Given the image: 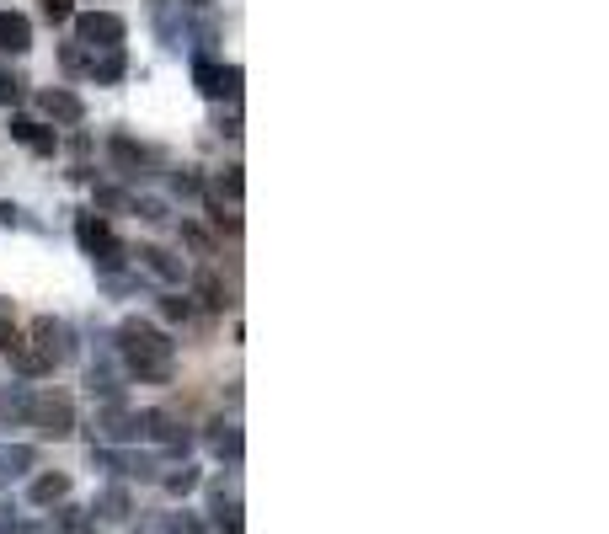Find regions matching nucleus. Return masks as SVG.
<instances>
[{
  "instance_id": "obj_32",
  "label": "nucleus",
  "mask_w": 609,
  "mask_h": 534,
  "mask_svg": "<svg viewBox=\"0 0 609 534\" xmlns=\"http://www.w3.org/2000/svg\"><path fill=\"white\" fill-rule=\"evenodd\" d=\"M65 70H86V54L75 49V43H70V49H65Z\"/></svg>"
},
{
  "instance_id": "obj_22",
  "label": "nucleus",
  "mask_w": 609,
  "mask_h": 534,
  "mask_svg": "<svg viewBox=\"0 0 609 534\" xmlns=\"http://www.w3.org/2000/svg\"><path fill=\"white\" fill-rule=\"evenodd\" d=\"M198 300L209 305V310H225V305H230V294H225V284H220L214 273H203V278H198Z\"/></svg>"
},
{
  "instance_id": "obj_19",
  "label": "nucleus",
  "mask_w": 609,
  "mask_h": 534,
  "mask_svg": "<svg viewBox=\"0 0 609 534\" xmlns=\"http://www.w3.org/2000/svg\"><path fill=\"white\" fill-rule=\"evenodd\" d=\"M107 150H113V161H118L123 171H129V177H139V171L150 166V150H139L129 134H118V139H113V145H107Z\"/></svg>"
},
{
  "instance_id": "obj_23",
  "label": "nucleus",
  "mask_w": 609,
  "mask_h": 534,
  "mask_svg": "<svg viewBox=\"0 0 609 534\" xmlns=\"http://www.w3.org/2000/svg\"><path fill=\"white\" fill-rule=\"evenodd\" d=\"M161 316H166V321H193V300H182V294H166V300H161Z\"/></svg>"
},
{
  "instance_id": "obj_27",
  "label": "nucleus",
  "mask_w": 609,
  "mask_h": 534,
  "mask_svg": "<svg viewBox=\"0 0 609 534\" xmlns=\"http://www.w3.org/2000/svg\"><path fill=\"white\" fill-rule=\"evenodd\" d=\"M17 97H22V81H17L11 70H0V107H11Z\"/></svg>"
},
{
  "instance_id": "obj_25",
  "label": "nucleus",
  "mask_w": 609,
  "mask_h": 534,
  "mask_svg": "<svg viewBox=\"0 0 609 534\" xmlns=\"http://www.w3.org/2000/svg\"><path fill=\"white\" fill-rule=\"evenodd\" d=\"M220 193H225V198H241V193H246L241 166H225V171H220Z\"/></svg>"
},
{
  "instance_id": "obj_1",
  "label": "nucleus",
  "mask_w": 609,
  "mask_h": 534,
  "mask_svg": "<svg viewBox=\"0 0 609 534\" xmlns=\"http://www.w3.org/2000/svg\"><path fill=\"white\" fill-rule=\"evenodd\" d=\"M118 358H123V369H129L139 385H166L171 380V364H177L171 337L161 332V326L139 321V316H129V321L118 326Z\"/></svg>"
},
{
  "instance_id": "obj_28",
  "label": "nucleus",
  "mask_w": 609,
  "mask_h": 534,
  "mask_svg": "<svg viewBox=\"0 0 609 534\" xmlns=\"http://www.w3.org/2000/svg\"><path fill=\"white\" fill-rule=\"evenodd\" d=\"M134 209H139V219H150V225H161V219H171V214H166V203H155V198H139Z\"/></svg>"
},
{
  "instance_id": "obj_12",
  "label": "nucleus",
  "mask_w": 609,
  "mask_h": 534,
  "mask_svg": "<svg viewBox=\"0 0 609 534\" xmlns=\"http://www.w3.org/2000/svg\"><path fill=\"white\" fill-rule=\"evenodd\" d=\"M86 513L97 518V524H123V518L134 513V502H129V492H123V486H107V492H97V502H91Z\"/></svg>"
},
{
  "instance_id": "obj_29",
  "label": "nucleus",
  "mask_w": 609,
  "mask_h": 534,
  "mask_svg": "<svg viewBox=\"0 0 609 534\" xmlns=\"http://www.w3.org/2000/svg\"><path fill=\"white\" fill-rule=\"evenodd\" d=\"M171 187H177L182 198H198V193H203V182L193 177V171H177V177H171Z\"/></svg>"
},
{
  "instance_id": "obj_33",
  "label": "nucleus",
  "mask_w": 609,
  "mask_h": 534,
  "mask_svg": "<svg viewBox=\"0 0 609 534\" xmlns=\"http://www.w3.org/2000/svg\"><path fill=\"white\" fill-rule=\"evenodd\" d=\"M0 225H17V203H6V198H0Z\"/></svg>"
},
{
  "instance_id": "obj_26",
  "label": "nucleus",
  "mask_w": 609,
  "mask_h": 534,
  "mask_svg": "<svg viewBox=\"0 0 609 534\" xmlns=\"http://www.w3.org/2000/svg\"><path fill=\"white\" fill-rule=\"evenodd\" d=\"M43 17H49V22H70L75 17V0H43Z\"/></svg>"
},
{
  "instance_id": "obj_15",
  "label": "nucleus",
  "mask_w": 609,
  "mask_h": 534,
  "mask_svg": "<svg viewBox=\"0 0 609 534\" xmlns=\"http://www.w3.org/2000/svg\"><path fill=\"white\" fill-rule=\"evenodd\" d=\"M139 267H150L161 284H182V262L171 257L166 246H139Z\"/></svg>"
},
{
  "instance_id": "obj_2",
  "label": "nucleus",
  "mask_w": 609,
  "mask_h": 534,
  "mask_svg": "<svg viewBox=\"0 0 609 534\" xmlns=\"http://www.w3.org/2000/svg\"><path fill=\"white\" fill-rule=\"evenodd\" d=\"M75 241H81V251L102 267V273H118L123 257H129V251H123V241L113 235V225H107L102 214H81V219H75Z\"/></svg>"
},
{
  "instance_id": "obj_14",
  "label": "nucleus",
  "mask_w": 609,
  "mask_h": 534,
  "mask_svg": "<svg viewBox=\"0 0 609 534\" xmlns=\"http://www.w3.org/2000/svg\"><path fill=\"white\" fill-rule=\"evenodd\" d=\"M123 70H129L123 49H102V54H91V65H86V75H91L97 86H118V81H123Z\"/></svg>"
},
{
  "instance_id": "obj_31",
  "label": "nucleus",
  "mask_w": 609,
  "mask_h": 534,
  "mask_svg": "<svg viewBox=\"0 0 609 534\" xmlns=\"http://www.w3.org/2000/svg\"><path fill=\"white\" fill-rule=\"evenodd\" d=\"M182 241H187V246H198V251H209V235H203L198 225H182Z\"/></svg>"
},
{
  "instance_id": "obj_3",
  "label": "nucleus",
  "mask_w": 609,
  "mask_h": 534,
  "mask_svg": "<svg viewBox=\"0 0 609 534\" xmlns=\"http://www.w3.org/2000/svg\"><path fill=\"white\" fill-rule=\"evenodd\" d=\"M75 38H81L91 54L123 49V38H129V22H123L118 11H81V17H75Z\"/></svg>"
},
{
  "instance_id": "obj_11",
  "label": "nucleus",
  "mask_w": 609,
  "mask_h": 534,
  "mask_svg": "<svg viewBox=\"0 0 609 534\" xmlns=\"http://www.w3.org/2000/svg\"><path fill=\"white\" fill-rule=\"evenodd\" d=\"M27 502H33V508H59V502H70V476H65V470L38 476L33 486H27Z\"/></svg>"
},
{
  "instance_id": "obj_13",
  "label": "nucleus",
  "mask_w": 609,
  "mask_h": 534,
  "mask_svg": "<svg viewBox=\"0 0 609 534\" xmlns=\"http://www.w3.org/2000/svg\"><path fill=\"white\" fill-rule=\"evenodd\" d=\"M11 139L27 145L33 155H54V145H59V134L43 129V123H33V118H11Z\"/></svg>"
},
{
  "instance_id": "obj_34",
  "label": "nucleus",
  "mask_w": 609,
  "mask_h": 534,
  "mask_svg": "<svg viewBox=\"0 0 609 534\" xmlns=\"http://www.w3.org/2000/svg\"><path fill=\"white\" fill-rule=\"evenodd\" d=\"M0 534H17V529H11V524H0Z\"/></svg>"
},
{
  "instance_id": "obj_16",
  "label": "nucleus",
  "mask_w": 609,
  "mask_h": 534,
  "mask_svg": "<svg viewBox=\"0 0 609 534\" xmlns=\"http://www.w3.org/2000/svg\"><path fill=\"white\" fill-rule=\"evenodd\" d=\"M134 534H203V524L193 513H161V518H145Z\"/></svg>"
},
{
  "instance_id": "obj_17",
  "label": "nucleus",
  "mask_w": 609,
  "mask_h": 534,
  "mask_svg": "<svg viewBox=\"0 0 609 534\" xmlns=\"http://www.w3.org/2000/svg\"><path fill=\"white\" fill-rule=\"evenodd\" d=\"M54 529L59 534H97L102 524L86 508H75V502H59V508H54Z\"/></svg>"
},
{
  "instance_id": "obj_5",
  "label": "nucleus",
  "mask_w": 609,
  "mask_h": 534,
  "mask_svg": "<svg viewBox=\"0 0 609 534\" xmlns=\"http://www.w3.org/2000/svg\"><path fill=\"white\" fill-rule=\"evenodd\" d=\"M33 428H38V438H70L75 433V406H70V396H38Z\"/></svg>"
},
{
  "instance_id": "obj_30",
  "label": "nucleus",
  "mask_w": 609,
  "mask_h": 534,
  "mask_svg": "<svg viewBox=\"0 0 609 534\" xmlns=\"http://www.w3.org/2000/svg\"><path fill=\"white\" fill-rule=\"evenodd\" d=\"M225 102H241V65H225Z\"/></svg>"
},
{
  "instance_id": "obj_8",
  "label": "nucleus",
  "mask_w": 609,
  "mask_h": 534,
  "mask_svg": "<svg viewBox=\"0 0 609 534\" xmlns=\"http://www.w3.org/2000/svg\"><path fill=\"white\" fill-rule=\"evenodd\" d=\"M38 107H43V118H54V123H81L86 118V102L75 97V91H65V86L38 91Z\"/></svg>"
},
{
  "instance_id": "obj_4",
  "label": "nucleus",
  "mask_w": 609,
  "mask_h": 534,
  "mask_svg": "<svg viewBox=\"0 0 609 534\" xmlns=\"http://www.w3.org/2000/svg\"><path fill=\"white\" fill-rule=\"evenodd\" d=\"M33 353H38L49 369L70 364V358H75V332H70L59 316H38V321H33Z\"/></svg>"
},
{
  "instance_id": "obj_20",
  "label": "nucleus",
  "mask_w": 609,
  "mask_h": 534,
  "mask_svg": "<svg viewBox=\"0 0 609 534\" xmlns=\"http://www.w3.org/2000/svg\"><path fill=\"white\" fill-rule=\"evenodd\" d=\"M193 81L203 97H225V65H214V59H193Z\"/></svg>"
},
{
  "instance_id": "obj_6",
  "label": "nucleus",
  "mask_w": 609,
  "mask_h": 534,
  "mask_svg": "<svg viewBox=\"0 0 609 534\" xmlns=\"http://www.w3.org/2000/svg\"><path fill=\"white\" fill-rule=\"evenodd\" d=\"M97 433L107 438V444H134V438H139V412H129L123 401L102 406V412H97Z\"/></svg>"
},
{
  "instance_id": "obj_9",
  "label": "nucleus",
  "mask_w": 609,
  "mask_h": 534,
  "mask_svg": "<svg viewBox=\"0 0 609 534\" xmlns=\"http://www.w3.org/2000/svg\"><path fill=\"white\" fill-rule=\"evenodd\" d=\"M209 513H214V529H220V534H246V524H241V497L236 492L214 486V492H209Z\"/></svg>"
},
{
  "instance_id": "obj_21",
  "label": "nucleus",
  "mask_w": 609,
  "mask_h": 534,
  "mask_svg": "<svg viewBox=\"0 0 609 534\" xmlns=\"http://www.w3.org/2000/svg\"><path fill=\"white\" fill-rule=\"evenodd\" d=\"M38 454L27 449V444H6L0 449V481H11V476H22V470H33Z\"/></svg>"
},
{
  "instance_id": "obj_24",
  "label": "nucleus",
  "mask_w": 609,
  "mask_h": 534,
  "mask_svg": "<svg viewBox=\"0 0 609 534\" xmlns=\"http://www.w3.org/2000/svg\"><path fill=\"white\" fill-rule=\"evenodd\" d=\"M193 486H198V470H193V465H182L177 476H166V492H171V497H187Z\"/></svg>"
},
{
  "instance_id": "obj_18",
  "label": "nucleus",
  "mask_w": 609,
  "mask_h": 534,
  "mask_svg": "<svg viewBox=\"0 0 609 534\" xmlns=\"http://www.w3.org/2000/svg\"><path fill=\"white\" fill-rule=\"evenodd\" d=\"M209 449L220 454V460H230V465H236L241 454H246V438H241V428H225V422H214V433H209Z\"/></svg>"
},
{
  "instance_id": "obj_7",
  "label": "nucleus",
  "mask_w": 609,
  "mask_h": 534,
  "mask_svg": "<svg viewBox=\"0 0 609 534\" xmlns=\"http://www.w3.org/2000/svg\"><path fill=\"white\" fill-rule=\"evenodd\" d=\"M33 412H38L33 385H6L0 390V422H6V428H33Z\"/></svg>"
},
{
  "instance_id": "obj_10",
  "label": "nucleus",
  "mask_w": 609,
  "mask_h": 534,
  "mask_svg": "<svg viewBox=\"0 0 609 534\" xmlns=\"http://www.w3.org/2000/svg\"><path fill=\"white\" fill-rule=\"evenodd\" d=\"M33 49V22L22 11H0V54H27Z\"/></svg>"
}]
</instances>
